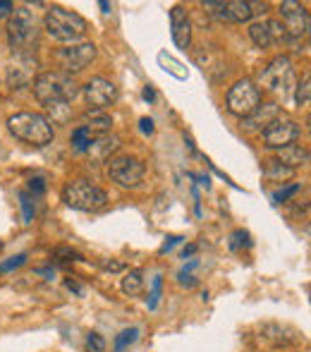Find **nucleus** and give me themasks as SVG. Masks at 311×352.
<instances>
[{
    "instance_id": "obj_1",
    "label": "nucleus",
    "mask_w": 311,
    "mask_h": 352,
    "mask_svg": "<svg viewBox=\"0 0 311 352\" xmlns=\"http://www.w3.org/2000/svg\"><path fill=\"white\" fill-rule=\"evenodd\" d=\"M77 94H79V84L75 82V77L62 70L43 72L34 79V96L46 108L67 106V103L75 101Z\"/></svg>"
},
{
    "instance_id": "obj_2",
    "label": "nucleus",
    "mask_w": 311,
    "mask_h": 352,
    "mask_svg": "<svg viewBox=\"0 0 311 352\" xmlns=\"http://www.w3.org/2000/svg\"><path fill=\"white\" fill-rule=\"evenodd\" d=\"M8 130L19 142L32 144V146H46V144L53 142V125L41 113H32V111L14 113V116L8 118Z\"/></svg>"
},
{
    "instance_id": "obj_3",
    "label": "nucleus",
    "mask_w": 311,
    "mask_h": 352,
    "mask_svg": "<svg viewBox=\"0 0 311 352\" xmlns=\"http://www.w3.org/2000/svg\"><path fill=\"white\" fill-rule=\"evenodd\" d=\"M8 41L17 56L32 58L38 48V29L36 19L27 8H14L8 22Z\"/></svg>"
},
{
    "instance_id": "obj_4",
    "label": "nucleus",
    "mask_w": 311,
    "mask_h": 352,
    "mask_svg": "<svg viewBox=\"0 0 311 352\" xmlns=\"http://www.w3.org/2000/svg\"><path fill=\"white\" fill-rule=\"evenodd\" d=\"M89 24L82 14L72 12V10L65 8H51L46 12V32L51 38L60 43H77L79 38H84Z\"/></svg>"
},
{
    "instance_id": "obj_5",
    "label": "nucleus",
    "mask_w": 311,
    "mask_h": 352,
    "mask_svg": "<svg viewBox=\"0 0 311 352\" xmlns=\"http://www.w3.org/2000/svg\"><path fill=\"white\" fill-rule=\"evenodd\" d=\"M62 201L75 211L93 213L106 209L108 195L106 190H101V187L91 185L87 180H72L62 187Z\"/></svg>"
},
{
    "instance_id": "obj_6",
    "label": "nucleus",
    "mask_w": 311,
    "mask_h": 352,
    "mask_svg": "<svg viewBox=\"0 0 311 352\" xmlns=\"http://www.w3.org/2000/svg\"><path fill=\"white\" fill-rule=\"evenodd\" d=\"M108 177H111L115 185L125 187V190H135V187L141 185L144 180V163L137 156H130V153H117V156L108 158Z\"/></svg>"
},
{
    "instance_id": "obj_7",
    "label": "nucleus",
    "mask_w": 311,
    "mask_h": 352,
    "mask_svg": "<svg viewBox=\"0 0 311 352\" xmlns=\"http://www.w3.org/2000/svg\"><path fill=\"white\" fill-rule=\"evenodd\" d=\"M261 103V89L254 79L244 77L240 82H235L228 91V111L237 118H249L251 113L259 108Z\"/></svg>"
},
{
    "instance_id": "obj_8",
    "label": "nucleus",
    "mask_w": 311,
    "mask_h": 352,
    "mask_svg": "<svg viewBox=\"0 0 311 352\" xmlns=\"http://www.w3.org/2000/svg\"><path fill=\"white\" fill-rule=\"evenodd\" d=\"M259 82L266 91L270 94H288L290 91V84L295 82V67L292 60L288 56H278L259 72Z\"/></svg>"
},
{
    "instance_id": "obj_9",
    "label": "nucleus",
    "mask_w": 311,
    "mask_h": 352,
    "mask_svg": "<svg viewBox=\"0 0 311 352\" xmlns=\"http://www.w3.org/2000/svg\"><path fill=\"white\" fill-rule=\"evenodd\" d=\"M204 10H209L211 14H216L218 19L225 22H249L254 14L264 12L266 3H246V0H230V3H218V0H209V3H201Z\"/></svg>"
},
{
    "instance_id": "obj_10",
    "label": "nucleus",
    "mask_w": 311,
    "mask_h": 352,
    "mask_svg": "<svg viewBox=\"0 0 311 352\" xmlns=\"http://www.w3.org/2000/svg\"><path fill=\"white\" fill-rule=\"evenodd\" d=\"M299 135H302L299 122L292 120V118L280 116L261 132V140H264V146H268V148H285V146H290V144L297 142Z\"/></svg>"
},
{
    "instance_id": "obj_11",
    "label": "nucleus",
    "mask_w": 311,
    "mask_h": 352,
    "mask_svg": "<svg viewBox=\"0 0 311 352\" xmlns=\"http://www.w3.org/2000/svg\"><path fill=\"white\" fill-rule=\"evenodd\" d=\"M280 14H283V27L288 32V38L292 41H299L302 36H309V27H311V19H309V10L304 8L302 3H295V0H285L280 3Z\"/></svg>"
},
{
    "instance_id": "obj_12",
    "label": "nucleus",
    "mask_w": 311,
    "mask_h": 352,
    "mask_svg": "<svg viewBox=\"0 0 311 352\" xmlns=\"http://www.w3.org/2000/svg\"><path fill=\"white\" fill-rule=\"evenodd\" d=\"M82 91L91 111H103V108H108L111 103H115V98H117V87L106 77H91L82 87Z\"/></svg>"
},
{
    "instance_id": "obj_13",
    "label": "nucleus",
    "mask_w": 311,
    "mask_h": 352,
    "mask_svg": "<svg viewBox=\"0 0 311 352\" xmlns=\"http://www.w3.org/2000/svg\"><path fill=\"white\" fill-rule=\"evenodd\" d=\"M58 63H60L62 72H82L87 65H91V60L96 58V46L93 43H75L70 48H62L56 53Z\"/></svg>"
},
{
    "instance_id": "obj_14",
    "label": "nucleus",
    "mask_w": 311,
    "mask_h": 352,
    "mask_svg": "<svg viewBox=\"0 0 311 352\" xmlns=\"http://www.w3.org/2000/svg\"><path fill=\"white\" fill-rule=\"evenodd\" d=\"M249 36L259 48H268L275 43L288 41V32L278 19H261V22L249 24Z\"/></svg>"
},
{
    "instance_id": "obj_15",
    "label": "nucleus",
    "mask_w": 311,
    "mask_h": 352,
    "mask_svg": "<svg viewBox=\"0 0 311 352\" xmlns=\"http://www.w3.org/2000/svg\"><path fill=\"white\" fill-rule=\"evenodd\" d=\"M170 27H172V41H175V46L187 51L192 43V22L182 5H175L170 10Z\"/></svg>"
},
{
    "instance_id": "obj_16",
    "label": "nucleus",
    "mask_w": 311,
    "mask_h": 352,
    "mask_svg": "<svg viewBox=\"0 0 311 352\" xmlns=\"http://www.w3.org/2000/svg\"><path fill=\"white\" fill-rule=\"evenodd\" d=\"M280 116H283V111H280L278 103H259V108H256L249 118H244V120H242V127H244L246 132H256V130L264 132L266 127H268L270 122H273L275 118H280Z\"/></svg>"
},
{
    "instance_id": "obj_17",
    "label": "nucleus",
    "mask_w": 311,
    "mask_h": 352,
    "mask_svg": "<svg viewBox=\"0 0 311 352\" xmlns=\"http://www.w3.org/2000/svg\"><path fill=\"white\" fill-rule=\"evenodd\" d=\"M278 161L283 163V166L297 170L299 166H304V163L309 161V151L302 144H290V146H285V148H278Z\"/></svg>"
},
{
    "instance_id": "obj_18",
    "label": "nucleus",
    "mask_w": 311,
    "mask_h": 352,
    "mask_svg": "<svg viewBox=\"0 0 311 352\" xmlns=\"http://www.w3.org/2000/svg\"><path fill=\"white\" fill-rule=\"evenodd\" d=\"M111 125H113V118L108 116V113L91 111V113H87V116H84V125L82 127H87L93 137H101V135H106V132L111 130Z\"/></svg>"
},
{
    "instance_id": "obj_19",
    "label": "nucleus",
    "mask_w": 311,
    "mask_h": 352,
    "mask_svg": "<svg viewBox=\"0 0 311 352\" xmlns=\"http://www.w3.org/2000/svg\"><path fill=\"white\" fill-rule=\"evenodd\" d=\"M117 146H120L117 137L101 135V137H96V140L91 142V146H89V151H87V153H91V156H93V158H98V161H108V158H111V153L115 151Z\"/></svg>"
},
{
    "instance_id": "obj_20",
    "label": "nucleus",
    "mask_w": 311,
    "mask_h": 352,
    "mask_svg": "<svg viewBox=\"0 0 311 352\" xmlns=\"http://www.w3.org/2000/svg\"><path fill=\"white\" fill-rule=\"evenodd\" d=\"M295 170L288 166H283V163L278 161V158H273V161H266L264 163V177H268V180H288V177H292Z\"/></svg>"
},
{
    "instance_id": "obj_21",
    "label": "nucleus",
    "mask_w": 311,
    "mask_h": 352,
    "mask_svg": "<svg viewBox=\"0 0 311 352\" xmlns=\"http://www.w3.org/2000/svg\"><path fill=\"white\" fill-rule=\"evenodd\" d=\"M141 287H144V274L139 269H132L130 274L122 278V292L125 295H139Z\"/></svg>"
},
{
    "instance_id": "obj_22",
    "label": "nucleus",
    "mask_w": 311,
    "mask_h": 352,
    "mask_svg": "<svg viewBox=\"0 0 311 352\" xmlns=\"http://www.w3.org/2000/svg\"><path fill=\"white\" fill-rule=\"evenodd\" d=\"M93 140H96V137H93L91 132L87 130V127L79 125L77 130L72 132V148H75V151H79V153H87Z\"/></svg>"
},
{
    "instance_id": "obj_23",
    "label": "nucleus",
    "mask_w": 311,
    "mask_h": 352,
    "mask_svg": "<svg viewBox=\"0 0 311 352\" xmlns=\"http://www.w3.org/2000/svg\"><path fill=\"white\" fill-rule=\"evenodd\" d=\"M137 338H139V329H137V326H132V329H125L115 338V352H125L127 348H130V345L137 343Z\"/></svg>"
},
{
    "instance_id": "obj_24",
    "label": "nucleus",
    "mask_w": 311,
    "mask_h": 352,
    "mask_svg": "<svg viewBox=\"0 0 311 352\" xmlns=\"http://www.w3.org/2000/svg\"><path fill=\"white\" fill-rule=\"evenodd\" d=\"M311 77H309V72L304 74V79L299 82V87H297V91H295V103H297L299 108L302 106H309V98H311Z\"/></svg>"
},
{
    "instance_id": "obj_25",
    "label": "nucleus",
    "mask_w": 311,
    "mask_h": 352,
    "mask_svg": "<svg viewBox=\"0 0 311 352\" xmlns=\"http://www.w3.org/2000/svg\"><path fill=\"white\" fill-rule=\"evenodd\" d=\"M53 259L60 261V264H70V261H84V256L79 252L70 250V247H56L53 250Z\"/></svg>"
},
{
    "instance_id": "obj_26",
    "label": "nucleus",
    "mask_w": 311,
    "mask_h": 352,
    "mask_svg": "<svg viewBox=\"0 0 311 352\" xmlns=\"http://www.w3.org/2000/svg\"><path fill=\"white\" fill-rule=\"evenodd\" d=\"M19 206H22L24 223H32L34 213H36V206H34V197L29 195V192H19Z\"/></svg>"
},
{
    "instance_id": "obj_27",
    "label": "nucleus",
    "mask_w": 311,
    "mask_h": 352,
    "mask_svg": "<svg viewBox=\"0 0 311 352\" xmlns=\"http://www.w3.org/2000/svg\"><path fill=\"white\" fill-rule=\"evenodd\" d=\"M158 60H161L163 65H165V70H168V72L175 74L177 79H187V70H180L182 65H180V63H177V60H172L170 56H165V53H161V56H158Z\"/></svg>"
},
{
    "instance_id": "obj_28",
    "label": "nucleus",
    "mask_w": 311,
    "mask_h": 352,
    "mask_svg": "<svg viewBox=\"0 0 311 352\" xmlns=\"http://www.w3.org/2000/svg\"><path fill=\"white\" fill-rule=\"evenodd\" d=\"M299 190H302V185H299V182H292V185L283 187V190H278V192L273 195V204H283V201H288L290 197L297 195Z\"/></svg>"
},
{
    "instance_id": "obj_29",
    "label": "nucleus",
    "mask_w": 311,
    "mask_h": 352,
    "mask_svg": "<svg viewBox=\"0 0 311 352\" xmlns=\"http://www.w3.org/2000/svg\"><path fill=\"white\" fill-rule=\"evenodd\" d=\"M242 247H251L249 232H246V230H235L233 235H230V250L237 252V250H242Z\"/></svg>"
},
{
    "instance_id": "obj_30",
    "label": "nucleus",
    "mask_w": 311,
    "mask_h": 352,
    "mask_svg": "<svg viewBox=\"0 0 311 352\" xmlns=\"http://www.w3.org/2000/svg\"><path fill=\"white\" fill-rule=\"evenodd\" d=\"M27 259H29L27 254H17V256H12V259L3 261V264H0V274H10V271L19 269V266L27 264Z\"/></svg>"
},
{
    "instance_id": "obj_31",
    "label": "nucleus",
    "mask_w": 311,
    "mask_h": 352,
    "mask_svg": "<svg viewBox=\"0 0 311 352\" xmlns=\"http://www.w3.org/2000/svg\"><path fill=\"white\" fill-rule=\"evenodd\" d=\"M161 285H163V278L156 276L154 283H151V300H149V309L154 311L158 307V300H161Z\"/></svg>"
},
{
    "instance_id": "obj_32",
    "label": "nucleus",
    "mask_w": 311,
    "mask_h": 352,
    "mask_svg": "<svg viewBox=\"0 0 311 352\" xmlns=\"http://www.w3.org/2000/svg\"><path fill=\"white\" fill-rule=\"evenodd\" d=\"M87 345H89V350H91V352H103V350H106V340H103L98 333H89L87 336Z\"/></svg>"
},
{
    "instance_id": "obj_33",
    "label": "nucleus",
    "mask_w": 311,
    "mask_h": 352,
    "mask_svg": "<svg viewBox=\"0 0 311 352\" xmlns=\"http://www.w3.org/2000/svg\"><path fill=\"white\" fill-rule=\"evenodd\" d=\"M29 192H32V197L46 195V182H43V177H32V180H29Z\"/></svg>"
},
{
    "instance_id": "obj_34",
    "label": "nucleus",
    "mask_w": 311,
    "mask_h": 352,
    "mask_svg": "<svg viewBox=\"0 0 311 352\" xmlns=\"http://www.w3.org/2000/svg\"><path fill=\"white\" fill-rule=\"evenodd\" d=\"M139 127H141V132H144V135H154V120H151V118H141Z\"/></svg>"
},
{
    "instance_id": "obj_35",
    "label": "nucleus",
    "mask_w": 311,
    "mask_h": 352,
    "mask_svg": "<svg viewBox=\"0 0 311 352\" xmlns=\"http://www.w3.org/2000/svg\"><path fill=\"white\" fill-rule=\"evenodd\" d=\"M180 242H182V237H168V240H165V245L161 247V254H165V252H170L172 247H175V245H180Z\"/></svg>"
},
{
    "instance_id": "obj_36",
    "label": "nucleus",
    "mask_w": 311,
    "mask_h": 352,
    "mask_svg": "<svg viewBox=\"0 0 311 352\" xmlns=\"http://www.w3.org/2000/svg\"><path fill=\"white\" fill-rule=\"evenodd\" d=\"M196 266H199V261H196V259H192L189 264H187L185 269H182L180 274H177V278H185V276H192V269H196Z\"/></svg>"
},
{
    "instance_id": "obj_37",
    "label": "nucleus",
    "mask_w": 311,
    "mask_h": 352,
    "mask_svg": "<svg viewBox=\"0 0 311 352\" xmlns=\"http://www.w3.org/2000/svg\"><path fill=\"white\" fill-rule=\"evenodd\" d=\"M125 266L120 264V261H106L103 264V271H113V274H117V271H122Z\"/></svg>"
},
{
    "instance_id": "obj_38",
    "label": "nucleus",
    "mask_w": 311,
    "mask_h": 352,
    "mask_svg": "<svg viewBox=\"0 0 311 352\" xmlns=\"http://www.w3.org/2000/svg\"><path fill=\"white\" fill-rule=\"evenodd\" d=\"M10 10H14V5L10 3V0H0V17H3V14H8Z\"/></svg>"
},
{
    "instance_id": "obj_39",
    "label": "nucleus",
    "mask_w": 311,
    "mask_h": 352,
    "mask_svg": "<svg viewBox=\"0 0 311 352\" xmlns=\"http://www.w3.org/2000/svg\"><path fill=\"white\" fill-rule=\"evenodd\" d=\"M65 285H67V290H72V292H77V295H82V285L79 283H75V280H65Z\"/></svg>"
},
{
    "instance_id": "obj_40",
    "label": "nucleus",
    "mask_w": 311,
    "mask_h": 352,
    "mask_svg": "<svg viewBox=\"0 0 311 352\" xmlns=\"http://www.w3.org/2000/svg\"><path fill=\"white\" fill-rule=\"evenodd\" d=\"M144 98H146V101H154V98H156V91H154V87H144Z\"/></svg>"
},
{
    "instance_id": "obj_41",
    "label": "nucleus",
    "mask_w": 311,
    "mask_h": 352,
    "mask_svg": "<svg viewBox=\"0 0 311 352\" xmlns=\"http://www.w3.org/2000/svg\"><path fill=\"white\" fill-rule=\"evenodd\" d=\"M196 252V245H189V247H185V250H182V259H187V256H192Z\"/></svg>"
},
{
    "instance_id": "obj_42",
    "label": "nucleus",
    "mask_w": 311,
    "mask_h": 352,
    "mask_svg": "<svg viewBox=\"0 0 311 352\" xmlns=\"http://www.w3.org/2000/svg\"><path fill=\"white\" fill-rule=\"evenodd\" d=\"M103 8V12H111V3H106V0H101V3H98Z\"/></svg>"
},
{
    "instance_id": "obj_43",
    "label": "nucleus",
    "mask_w": 311,
    "mask_h": 352,
    "mask_svg": "<svg viewBox=\"0 0 311 352\" xmlns=\"http://www.w3.org/2000/svg\"><path fill=\"white\" fill-rule=\"evenodd\" d=\"M0 250H3V242H0Z\"/></svg>"
}]
</instances>
